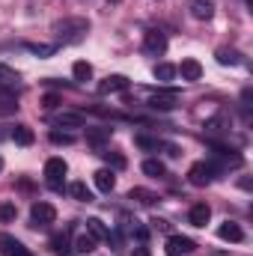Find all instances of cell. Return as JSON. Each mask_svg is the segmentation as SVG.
<instances>
[{
  "label": "cell",
  "mask_w": 253,
  "mask_h": 256,
  "mask_svg": "<svg viewBox=\"0 0 253 256\" xmlns=\"http://www.w3.org/2000/svg\"><path fill=\"white\" fill-rule=\"evenodd\" d=\"M54 36L63 42V45H78L86 39L90 33V21L86 18H63V21H54Z\"/></svg>",
  "instance_id": "1"
},
{
  "label": "cell",
  "mask_w": 253,
  "mask_h": 256,
  "mask_svg": "<svg viewBox=\"0 0 253 256\" xmlns=\"http://www.w3.org/2000/svg\"><path fill=\"white\" fill-rule=\"evenodd\" d=\"M218 173H220V170H218L212 161H196L188 170V182L194 188H206V185H212V182L218 179Z\"/></svg>",
  "instance_id": "2"
},
{
  "label": "cell",
  "mask_w": 253,
  "mask_h": 256,
  "mask_svg": "<svg viewBox=\"0 0 253 256\" xmlns=\"http://www.w3.org/2000/svg\"><path fill=\"white\" fill-rule=\"evenodd\" d=\"M68 173V164L63 158H48L45 161V179L54 191H63V176Z\"/></svg>",
  "instance_id": "3"
},
{
  "label": "cell",
  "mask_w": 253,
  "mask_h": 256,
  "mask_svg": "<svg viewBox=\"0 0 253 256\" xmlns=\"http://www.w3.org/2000/svg\"><path fill=\"white\" fill-rule=\"evenodd\" d=\"M30 220H33L36 230H39V226H51V224L57 220V208H54L51 202H33V208H30Z\"/></svg>",
  "instance_id": "4"
},
{
  "label": "cell",
  "mask_w": 253,
  "mask_h": 256,
  "mask_svg": "<svg viewBox=\"0 0 253 256\" xmlns=\"http://www.w3.org/2000/svg\"><path fill=\"white\" fill-rule=\"evenodd\" d=\"M143 51H146L149 57H161V54L167 51V36H164L161 30H149V33L143 36Z\"/></svg>",
  "instance_id": "5"
},
{
  "label": "cell",
  "mask_w": 253,
  "mask_h": 256,
  "mask_svg": "<svg viewBox=\"0 0 253 256\" xmlns=\"http://www.w3.org/2000/svg\"><path fill=\"white\" fill-rule=\"evenodd\" d=\"M149 108H155V110H173V108H179V92L176 90H161V92H155L149 98Z\"/></svg>",
  "instance_id": "6"
},
{
  "label": "cell",
  "mask_w": 253,
  "mask_h": 256,
  "mask_svg": "<svg viewBox=\"0 0 253 256\" xmlns=\"http://www.w3.org/2000/svg\"><path fill=\"white\" fill-rule=\"evenodd\" d=\"M194 242H190L188 236H170L167 238V256H188L194 254Z\"/></svg>",
  "instance_id": "7"
},
{
  "label": "cell",
  "mask_w": 253,
  "mask_h": 256,
  "mask_svg": "<svg viewBox=\"0 0 253 256\" xmlns=\"http://www.w3.org/2000/svg\"><path fill=\"white\" fill-rule=\"evenodd\" d=\"M51 250H54V256H72V230L51 236Z\"/></svg>",
  "instance_id": "8"
},
{
  "label": "cell",
  "mask_w": 253,
  "mask_h": 256,
  "mask_svg": "<svg viewBox=\"0 0 253 256\" xmlns=\"http://www.w3.org/2000/svg\"><path fill=\"white\" fill-rule=\"evenodd\" d=\"M0 254L3 256H33L18 238H12V236H0Z\"/></svg>",
  "instance_id": "9"
},
{
  "label": "cell",
  "mask_w": 253,
  "mask_h": 256,
  "mask_svg": "<svg viewBox=\"0 0 253 256\" xmlns=\"http://www.w3.org/2000/svg\"><path fill=\"white\" fill-rule=\"evenodd\" d=\"M96 188L102 194H110L116 188V173L110 170V167H102V170H96Z\"/></svg>",
  "instance_id": "10"
},
{
  "label": "cell",
  "mask_w": 253,
  "mask_h": 256,
  "mask_svg": "<svg viewBox=\"0 0 253 256\" xmlns=\"http://www.w3.org/2000/svg\"><path fill=\"white\" fill-rule=\"evenodd\" d=\"M126 86H128L126 74H110V78H104V80L98 84V92H102V96H108V92H122Z\"/></svg>",
  "instance_id": "11"
},
{
  "label": "cell",
  "mask_w": 253,
  "mask_h": 256,
  "mask_svg": "<svg viewBox=\"0 0 253 256\" xmlns=\"http://www.w3.org/2000/svg\"><path fill=\"white\" fill-rule=\"evenodd\" d=\"M218 236H220L224 242H244V230H242L238 224H232V220L220 224V226H218Z\"/></svg>",
  "instance_id": "12"
},
{
  "label": "cell",
  "mask_w": 253,
  "mask_h": 256,
  "mask_svg": "<svg viewBox=\"0 0 253 256\" xmlns=\"http://www.w3.org/2000/svg\"><path fill=\"white\" fill-rule=\"evenodd\" d=\"M190 15L196 21H208L214 15V3L212 0H190Z\"/></svg>",
  "instance_id": "13"
},
{
  "label": "cell",
  "mask_w": 253,
  "mask_h": 256,
  "mask_svg": "<svg viewBox=\"0 0 253 256\" xmlns=\"http://www.w3.org/2000/svg\"><path fill=\"white\" fill-rule=\"evenodd\" d=\"M208 218H212V208H208L206 202H196V206H190L188 220L194 224V226H206V224H208Z\"/></svg>",
  "instance_id": "14"
},
{
  "label": "cell",
  "mask_w": 253,
  "mask_h": 256,
  "mask_svg": "<svg viewBox=\"0 0 253 256\" xmlns=\"http://www.w3.org/2000/svg\"><path fill=\"white\" fill-rule=\"evenodd\" d=\"M96 242H98V238H92L90 232H84V236H78V238H74V244H72V250H74V254H84V256H90V254H96Z\"/></svg>",
  "instance_id": "15"
},
{
  "label": "cell",
  "mask_w": 253,
  "mask_h": 256,
  "mask_svg": "<svg viewBox=\"0 0 253 256\" xmlns=\"http://www.w3.org/2000/svg\"><path fill=\"white\" fill-rule=\"evenodd\" d=\"M9 137H12L18 146H30V143L36 140V134H33V128L30 126H15L12 131H9Z\"/></svg>",
  "instance_id": "16"
},
{
  "label": "cell",
  "mask_w": 253,
  "mask_h": 256,
  "mask_svg": "<svg viewBox=\"0 0 253 256\" xmlns=\"http://www.w3.org/2000/svg\"><path fill=\"white\" fill-rule=\"evenodd\" d=\"M27 51H30L33 57H39V60H48V57H54V54L60 51V45H45V42H30V45H27Z\"/></svg>",
  "instance_id": "17"
},
{
  "label": "cell",
  "mask_w": 253,
  "mask_h": 256,
  "mask_svg": "<svg viewBox=\"0 0 253 256\" xmlns=\"http://www.w3.org/2000/svg\"><path fill=\"white\" fill-rule=\"evenodd\" d=\"M54 122L63 128H84V116L80 114H74V110H63V114H57L54 116Z\"/></svg>",
  "instance_id": "18"
},
{
  "label": "cell",
  "mask_w": 253,
  "mask_h": 256,
  "mask_svg": "<svg viewBox=\"0 0 253 256\" xmlns=\"http://www.w3.org/2000/svg\"><path fill=\"white\" fill-rule=\"evenodd\" d=\"M143 173L152 176V179H164V176H167V167H164V161H158V158H146V161H143Z\"/></svg>",
  "instance_id": "19"
},
{
  "label": "cell",
  "mask_w": 253,
  "mask_h": 256,
  "mask_svg": "<svg viewBox=\"0 0 253 256\" xmlns=\"http://www.w3.org/2000/svg\"><path fill=\"white\" fill-rule=\"evenodd\" d=\"M176 72H182L185 80H200V78H202V66L196 63V60H182V66H179Z\"/></svg>",
  "instance_id": "20"
},
{
  "label": "cell",
  "mask_w": 253,
  "mask_h": 256,
  "mask_svg": "<svg viewBox=\"0 0 253 256\" xmlns=\"http://www.w3.org/2000/svg\"><path fill=\"white\" fill-rule=\"evenodd\" d=\"M128 200H134V202H140V206H152V202H158V194L146 191V188H131V191H128Z\"/></svg>",
  "instance_id": "21"
},
{
  "label": "cell",
  "mask_w": 253,
  "mask_h": 256,
  "mask_svg": "<svg viewBox=\"0 0 253 256\" xmlns=\"http://www.w3.org/2000/svg\"><path fill=\"white\" fill-rule=\"evenodd\" d=\"M110 140V128H86V143L92 146H102Z\"/></svg>",
  "instance_id": "22"
},
{
  "label": "cell",
  "mask_w": 253,
  "mask_h": 256,
  "mask_svg": "<svg viewBox=\"0 0 253 256\" xmlns=\"http://www.w3.org/2000/svg\"><path fill=\"white\" fill-rule=\"evenodd\" d=\"M68 194H72L78 202H92V191H90L84 182H72V185H68Z\"/></svg>",
  "instance_id": "23"
},
{
  "label": "cell",
  "mask_w": 253,
  "mask_h": 256,
  "mask_svg": "<svg viewBox=\"0 0 253 256\" xmlns=\"http://www.w3.org/2000/svg\"><path fill=\"white\" fill-rule=\"evenodd\" d=\"M152 74H155V80L167 84V80H173V78H176V66H170V63H158L155 68H152Z\"/></svg>",
  "instance_id": "24"
},
{
  "label": "cell",
  "mask_w": 253,
  "mask_h": 256,
  "mask_svg": "<svg viewBox=\"0 0 253 256\" xmlns=\"http://www.w3.org/2000/svg\"><path fill=\"white\" fill-rule=\"evenodd\" d=\"M214 57H218V63H220V66H238V63H242V54H238V51H232V48H220Z\"/></svg>",
  "instance_id": "25"
},
{
  "label": "cell",
  "mask_w": 253,
  "mask_h": 256,
  "mask_svg": "<svg viewBox=\"0 0 253 256\" xmlns=\"http://www.w3.org/2000/svg\"><path fill=\"white\" fill-rule=\"evenodd\" d=\"M86 230H90L92 238H108V232H110V230L104 226V220H98V218H90V220H86Z\"/></svg>",
  "instance_id": "26"
},
{
  "label": "cell",
  "mask_w": 253,
  "mask_h": 256,
  "mask_svg": "<svg viewBox=\"0 0 253 256\" xmlns=\"http://www.w3.org/2000/svg\"><path fill=\"white\" fill-rule=\"evenodd\" d=\"M72 74H74V80H90V78H92V66L84 63V60H78V63L72 66Z\"/></svg>",
  "instance_id": "27"
},
{
  "label": "cell",
  "mask_w": 253,
  "mask_h": 256,
  "mask_svg": "<svg viewBox=\"0 0 253 256\" xmlns=\"http://www.w3.org/2000/svg\"><path fill=\"white\" fill-rule=\"evenodd\" d=\"M134 143H137L140 149H149V152H155V149H161V146H164L158 137H146V134H137V137H134Z\"/></svg>",
  "instance_id": "28"
},
{
  "label": "cell",
  "mask_w": 253,
  "mask_h": 256,
  "mask_svg": "<svg viewBox=\"0 0 253 256\" xmlns=\"http://www.w3.org/2000/svg\"><path fill=\"white\" fill-rule=\"evenodd\" d=\"M18 218V206L15 202H0V224H12Z\"/></svg>",
  "instance_id": "29"
},
{
  "label": "cell",
  "mask_w": 253,
  "mask_h": 256,
  "mask_svg": "<svg viewBox=\"0 0 253 256\" xmlns=\"http://www.w3.org/2000/svg\"><path fill=\"white\" fill-rule=\"evenodd\" d=\"M48 137H51L54 146H72V143H74V134H68V131H57V128H54Z\"/></svg>",
  "instance_id": "30"
},
{
  "label": "cell",
  "mask_w": 253,
  "mask_h": 256,
  "mask_svg": "<svg viewBox=\"0 0 253 256\" xmlns=\"http://www.w3.org/2000/svg\"><path fill=\"white\" fill-rule=\"evenodd\" d=\"M102 155H104V161H108L114 170H122V167H126V158H122L120 152H102Z\"/></svg>",
  "instance_id": "31"
},
{
  "label": "cell",
  "mask_w": 253,
  "mask_h": 256,
  "mask_svg": "<svg viewBox=\"0 0 253 256\" xmlns=\"http://www.w3.org/2000/svg\"><path fill=\"white\" fill-rule=\"evenodd\" d=\"M0 84H18V72L0 63Z\"/></svg>",
  "instance_id": "32"
},
{
  "label": "cell",
  "mask_w": 253,
  "mask_h": 256,
  "mask_svg": "<svg viewBox=\"0 0 253 256\" xmlns=\"http://www.w3.org/2000/svg\"><path fill=\"white\" fill-rule=\"evenodd\" d=\"M15 110H18L15 98H0V116H9V114H15Z\"/></svg>",
  "instance_id": "33"
},
{
  "label": "cell",
  "mask_w": 253,
  "mask_h": 256,
  "mask_svg": "<svg viewBox=\"0 0 253 256\" xmlns=\"http://www.w3.org/2000/svg\"><path fill=\"white\" fill-rule=\"evenodd\" d=\"M60 102H63V98H60V96H57V92H48V96H45V98H42V104H45V108H48V110H54V108H57V104H60Z\"/></svg>",
  "instance_id": "34"
},
{
  "label": "cell",
  "mask_w": 253,
  "mask_h": 256,
  "mask_svg": "<svg viewBox=\"0 0 253 256\" xmlns=\"http://www.w3.org/2000/svg\"><path fill=\"white\" fill-rule=\"evenodd\" d=\"M152 230H161V232H167V230H170V224H167V220H161V218H155V220H152Z\"/></svg>",
  "instance_id": "35"
},
{
  "label": "cell",
  "mask_w": 253,
  "mask_h": 256,
  "mask_svg": "<svg viewBox=\"0 0 253 256\" xmlns=\"http://www.w3.org/2000/svg\"><path fill=\"white\" fill-rule=\"evenodd\" d=\"M131 256H152V254H149V248H146V244H140V248H134V250H131Z\"/></svg>",
  "instance_id": "36"
},
{
  "label": "cell",
  "mask_w": 253,
  "mask_h": 256,
  "mask_svg": "<svg viewBox=\"0 0 253 256\" xmlns=\"http://www.w3.org/2000/svg\"><path fill=\"white\" fill-rule=\"evenodd\" d=\"M0 170H3V158H0Z\"/></svg>",
  "instance_id": "37"
},
{
  "label": "cell",
  "mask_w": 253,
  "mask_h": 256,
  "mask_svg": "<svg viewBox=\"0 0 253 256\" xmlns=\"http://www.w3.org/2000/svg\"><path fill=\"white\" fill-rule=\"evenodd\" d=\"M110 3H120V0H110Z\"/></svg>",
  "instance_id": "38"
}]
</instances>
